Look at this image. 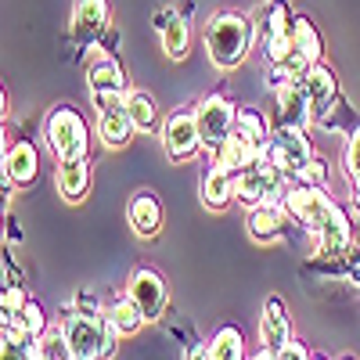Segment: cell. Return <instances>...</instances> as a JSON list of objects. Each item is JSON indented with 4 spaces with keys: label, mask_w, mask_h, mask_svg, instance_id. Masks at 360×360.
<instances>
[{
    "label": "cell",
    "mask_w": 360,
    "mask_h": 360,
    "mask_svg": "<svg viewBox=\"0 0 360 360\" xmlns=\"http://www.w3.org/2000/svg\"><path fill=\"white\" fill-rule=\"evenodd\" d=\"M25 299H29V295H25L18 285H8V288H4V299H0V303H4V317H15V314L25 307Z\"/></svg>",
    "instance_id": "33"
},
{
    "label": "cell",
    "mask_w": 360,
    "mask_h": 360,
    "mask_svg": "<svg viewBox=\"0 0 360 360\" xmlns=\"http://www.w3.org/2000/svg\"><path fill=\"white\" fill-rule=\"evenodd\" d=\"M65 339H69V349L76 360H112L115 356V346H119V335L115 328L108 324V317H90V314H72L65 321Z\"/></svg>",
    "instance_id": "3"
},
{
    "label": "cell",
    "mask_w": 360,
    "mask_h": 360,
    "mask_svg": "<svg viewBox=\"0 0 360 360\" xmlns=\"http://www.w3.org/2000/svg\"><path fill=\"white\" fill-rule=\"evenodd\" d=\"M209 349H213V360H249L245 356V339L234 324L217 328V335L209 339Z\"/></svg>",
    "instance_id": "26"
},
{
    "label": "cell",
    "mask_w": 360,
    "mask_h": 360,
    "mask_svg": "<svg viewBox=\"0 0 360 360\" xmlns=\"http://www.w3.org/2000/svg\"><path fill=\"white\" fill-rule=\"evenodd\" d=\"M40 360H76L65 339V324L62 328H47L40 335Z\"/></svg>",
    "instance_id": "29"
},
{
    "label": "cell",
    "mask_w": 360,
    "mask_h": 360,
    "mask_svg": "<svg viewBox=\"0 0 360 360\" xmlns=\"http://www.w3.org/2000/svg\"><path fill=\"white\" fill-rule=\"evenodd\" d=\"M314 238H317V252H324V256H339V252H346L349 242H353L349 217L342 213L339 205H332V213H328V220L314 231Z\"/></svg>",
    "instance_id": "16"
},
{
    "label": "cell",
    "mask_w": 360,
    "mask_h": 360,
    "mask_svg": "<svg viewBox=\"0 0 360 360\" xmlns=\"http://www.w3.org/2000/svg\"><path fill=\"white\" fill-rule=\"evenodd\" d=\"M127 112L134 119L137 134H155L159 130V105H155L152 94H144V90H130V94H127Z\"/></svg>",
    "instance_id": "23"
},
{
    "label": "cell",
    "mask_w": 360,
    "mask_h": 360,
    "mask_svg": "<svg viewBox=\"0 0 360 360\" xmlns=\"http://www.w3.org/2000/svg\"><path fill=\"white\" fill-rule=\"evenodd\" d=\"M108 0H76V8H72V22H76V33L83 40H94L101 29L108 25Z\"/></svg>",
    "instance_id": "20"
},
{
    "label": "cell",
    "mask_w": 360,
    "mask_h": 360,
    "mask_svg": "<svg viewBox=\"0 0 360 360\" xmlns=\"http://www.w3.org/2000/svg\"><path fill=\"white\" fill-rule=\"evenodd\" d=\"M105 317H108V324L115 328L119 335H137V332H141V324L148 321L130 295H115L112 303L105 307Z\"/></svg>",
    "instance_id": "21"
},
{
    "label": "cell",
    "mask_w": 360,
    "mask_h": 360,
    "mask_svg": "<svg viewBox=\"0 0 360 360\" xmlns=\"http://www.w3.org/2000/svg\"><path fill=\"white\" fill-rule=\"evenodd\" d=\"M252 47V22L242 11H220L209 18L205 25V51H209V62L217 69L231 72L245 62V54Z\"/></svg>",
    "instance_id": "1"
},
{
    "label": "cell",
    "mask_w": 360,
    "mask_h": 360,
    "mask_svg": "<svg viewBox=\"0 0 360 360\" xmlns=\"http://www.w3.org/2000/svg\"><path fill=\"white\" fill-rule=\"evenodd\" d=\"M299 180H303V184H314V188H324V184H328V162L314 155V159L307 162V169H303V176H299Z\"/></svg>",
    "instance_id": "31"
},
{
    "label": "cell",
    "mask_w": 360,
    "mask_h": 360,
    "mask_svg": "<svg viewBox=\"0 0 360 360\" xmlns=\"http://www.w3.org/2000/svg\"><path fill=\"white\" fill-rule=\"evenodd\" d=\"M188 44H191V29L180 15H169L166 25H162V51L169 62H180V58L188 54Z\"/></svg>",
    "instance_id": "25"
},
{
    "label": "cell",
    "mask_w": 360,
    "mask_h": 360,
    "mask_svg": "<svg viewBox=\"0 0 360 360\" xmlns=\"http://www.w3.org/2000/svg\"><path fill=\"white\" fill-rule=\"evenodd\" d=\"M4 176L11 180V184H18V188L37 184V176H40V152L29 141L11 144L4 152Z\"/></svg>",
    "instance_id": "14"
},
{
    "label": "cell",
    "mask_w": 360,
    "mask_h": 360,
    "mask_svg": "<svg viewBox=\"0 0 360 360\" xmlns=\"http://www.w3.org/2000/svg\"><path fill=\"white\" fill-rule=\"evenodd\" d=\"M342 166H346V173H349L353 184H360V127L349 134V141H346V148H342Z\"/></svg>",
    "instance_id": "30"
},
{
    "label": "cell",
    "mask_w": 360,
    "mask_h": 360,
    "mask_svg": "<svg viewBox=\"0 0 360 360\" xmlns=\"http://www.w3.org/2000/svg\"><path fill=\"white\" fill-rule=\"evenodd\" d=\"M44 137L47 148L54 152L58 162H69V159H86V148H90V127L86 119L79 115V108L72 105H54L44 119Z\"/></svg>",
    "instance_id": "2"
},
{
    "label": "cell",
    "mask_w": 360,
    "mask_h": 360,
    "mask_svg": "<svg viewBox=\"0 0 360 360\" xmlns=\"http://www.w3.org/2000/svg\"><path fill=\"white\" fill-rule=\"evenodd\" d=\"M249 360H278V356H274V349H266V346H259V349H256V353H252Z\"/></svg>",
    "instance_id": "36"
},
{
    "label": "cell",
    "mask_w": 360,
    "mask_h": 360,
    "mask_svg": "<svg viewBox=\"0 0 360 360\" xmlns=\"http://www.w3.org/2000/svg\"><path fill=\"white\" fill-rule=\"evenodd\" d=\"M86 83H90V98L94 94H127V72L112 54H101V58L90 62Z\"/></svg>",
    "instance_id": "18"
},
{
    "label": "cell",
    "mask_w": 360,
    "mask_h": 360,
    "mask_svg": "<svg viewBox=\"0 0 360 360\" xmlns=\"http://www.w3.org/2000/svg\"><path fill=\"white\" fill-rule=\"evenodd\" d=\"M339 360H356V356H353V353H346V356H339Z\"/></svg>",
    "instance_id": "37"
},
{
    "label": "cell",
    "mask_w": 360,
    "mask_h": 360,
    "mask_svg": "<svg viewBox=\"0 0 360 360\" xmlns=\"http://www.w3.org/2000/svg\"><path fill=\"white\" fill-rule=\"evenodd\" d=\"M292 44H295V51L303 54V58H310L314 65L324 62V40H321V33L314 29L310 18H303V15L292 18Z\"/></svg>",
    "instance_id": "24"
},
{
    "label": "cell",
    "mask_w": 360,
    "mask_h": 360,
    "mask_svg": "<svg viewBox=\"0 0 360 360\" xmlns=\"http://www.w3.org/2000/svg\"><path fill=\"white\" fill-rule=\"evenodd\" d=\"M198 198L209 213H224V209L234 202V173H227L220 162H213L202 173V184H198Z\"/></svg>",
    "instance_id": "12"
},
{
    "label": "cell",
    "mask_w": 360,
    "mask_h": 360,
    "mask_svg": "<svg viewBox=\"0 0 360 360\" xmlns=\"http://www.w3.org/2000/svg\"><path fill=\"white\" fill-rule=\"evenodd\" d=\"M127 295L134 299V303L141 307V314L148 321H159L166 314V303H169V292H166V281L159 270L152 266H137L130 281H127Z\"/></svg>",
    "instance_id": "9"
},
{
    "label": "cell",
    "mask_w": 360,
    "mask_h": 360,
    "mask_svg": "<svg viewBox=\"0 0 360 360\" xmlns=\"http://www.w3.org/2000/svg\"><path fill=\"white\" fill-rule=\"evenodd\" d=\"M303 90H307V98H310V108H314V119H324V112L332 108V101L339 98V79L335 72L328 69L324 62H317L307 79H303Z\"/></svg>",
    "instance_id": "15"
},
{
    "label": "cell",
    "mask_w": 360,
    "mask_h": 360,
    "mask_svg": "<svg viewBox=\"0 0 360 360\" xmlns=\"http://www.w3.org/2000/svg\"><path fill=\"white\" fill-rule=\"evenodd\" d=\"M270 159L274 166L285 173V176H303L307 162L314 159V148H310V137L303 134V127H288L281 123V130L270 137Z\"/></svg>",
    "instance_id": "6"
},
{
    "label": "cell",
    "mask_w": 360,
    "mask_h": 360,
    "mask_svg": "<svg viewBox=\"0 0 360 360\" xmlns=\"http://www.w3.org/2000/svg\"><path fill=\"white\" fill-rule=\"evenodd\" d=\"M288 339H292V317L285 310V299L281 295H266L263 317H259V346L281 349Z\"/></svg>",
    "instance_id": "11"
},
{
    "label": "cell",
    "mask_w": 360,
    "mask_h": 360,
    "mask_svg": "<svg viewBox=\"0 0 360 360\" xmlns=\"http://www.w3.org/2000/svg\"><path fill=\"white\" fill-rule=\"evenodd\" d=\"M94 108H98V137L108 152L127 148L134 130V119L127 112V94H94Z\"/></svg>",
    "instance_id": "4"
},
{
    "label": "cell",
    "mask_w": 360,
    "mask_h": 360,
    "mask_svg": "<svg viewBox=\"0 0 360 360\" xmlns=\"http://www.w3.org/2000/svg\"><path fill=\"white\" fill-rule=\"evenodd\" d=\"M234 130H238V134H245V137H252L259 148H266V144H270L266 119H263L259 112H252V108H238V115H234Z\"/></svg>",
    "instance_id": "28"
},
{
    "label": "cell",
    "mask_w": 360,
    "mask_h": 360,
    "mask_svg": "<svg viewBox=\"0 0 360 360\" xmlns=\"http://www.w3.org/2000/svg\"><path fill=\"white\" fill-rule=\"evenodd\" d=\"M270 148V144H266ZM263 155V148L252 141V137H245V134H231L220 148H217V162L227 169V173H242V169H249V166H256V159Z\"/></svg>",
    "instance_id": "17"
},
{
    "label": "cell",
    "mask_w": 360,
    "mask_h": 360,
    "mask_svg": "<svg viewBox=\"0 0 360 360\" xmlns=\"http://www.w3.org/2000/svg\"><path fill=\"white\" fill-rule=\"evenodd\" d=\"M314 360H328V356H324V353H314Z\"/></svg>",
    "instance_id": "38"
},
{
    "label": "cell",
    "mask_w": 360,
    "mask_h": 360,
    "mask_svg": "<svg viewBox=\"0 0 360 360\" xmlns=\"http://www.w3.org/2000/svg\"><path fill=\"white\" fill-rule=\"evenodd\" d=\"M234 115L238 108L220 98V94H209L195 105V119H198V137H202V148H209V152H217V148L234 134Z\"/></svg>",
    "instance_id": "5"
},
{
    "label": "cell",
    "mask_w": 360,
    "mask_h": 360,
    "mask_svg": "<svg viewBox=\"0 0 360 360\" xmlns=\"http://www.w3.org/2000/svg\"><path fill=\"white\" fill-rule=\"evenodd\" d=\"M54 184H58V195H62L65 202H83V195H86V188H90V162H86V159L58 162Z\"/></svg>",
    "instance_id": "19"
},
{
    "label": "cell",
    "mask_w": 360,
    "mask_h": 360,
    "mask_svg": "<svg viewBox=\"0 0 360 360\" xmlns=\"http://www.w3.org/2000/svg\"><path fill=\"white\" fill-rule=\"evenodd\" d=\"M332 198L324 195V188H314V184H303L299 180L295 188H288V195H285V209H288V217H295L299 224H303L310 234L328 220V213H332Z\"/></svg>",
    "instance_id": "8"
},
{
    "label": "cell",
    "mask_w": 360,
    "mask_h": 360,
    "mask_svg": "<svg viewBox=\"0 0 360 360\" xmlns=\"http://www.w3.org/2000/svg\"><path fill=\"white\" fill-rule=\"evenodd\" d=\"M278 105H281V119H285L288 127H307L310 119H314V108H310V98H307L303 83L278 90Z\"/></svg>",
    "instance_id": "22"
},
{
    "label": "cell",
    "mask_w": 360,
    "mask_h": 360,
    "mask_svg": "<svg viewBox=\"0 0 360 360\" xmlns=\"http://www.w3.org/2000/svg\"><path fill=\"white\" fill-rule=\"evenodd\" d=\"M76 303H79V314H90V317H101L105 314V307L98 303V295H90V292H79Z\"/></svg>",
    "instance_id": "34"
},
{
    "label": "cell",
    "mask_w": 360,
    "mask_h": 360,
    "mask_svg": "<svg viewBox=\"0 0 360 360\" xmlns=\"http://www.w3.org/2000/svg\"><path fill=\"white\" fill-rule=\"evenodd\" d=\"M127 220L134 227L137 238H144V242H152V238L162 234V202L152 195V191H137L127 205Z\"/></svg>",
    "instance_id": "10"
},
{
    "label": "cell",
    "mask_w": 360,
    "mask_h": 360,
    "mask_svg": "<svg viewBox=\"0 0 360 360\" xmlns=\"http://www.w3.org/2000/svg\"><path fill=\"white\" fill-rule=\"evenodd\" d=\"M162 148L173 162H191L202 152V137H198V119L195 108H180L162 123Z\"/></svg>",
    "instance_id": "7"
},
{
    "label": "cell",
    "mask_w": 360,
    "mask_h": 360,
    "mask_svg": "<svg viewBox=\"0 0 360 360\" xmlns=\"http://www.w3.org/2000/svg\"><path fill=\"white\" fill-rule=\"evenodd\" d=\"M4 324H11V328H18V332H25V335H44L47 332V314H44V307L37 303L33 295L25 299V307L15 314V317H4Z\"/></svg>",
    "instance_id": "27"
},
{
    "label": "cell",
    "mask_w": 360,
    "mask_h": 360,
    "mask_svg": "<svg viewBox=\"0 0 360 360\" xmlns=\"http://www.w3.org/2000/svg\"><path fill=\"white\" fill-rule=\"evenodd\" d=\"M184 360H213V349H209V342H195Z\"/></svg>",
    "instance_id": "35"
},
{
    "label": "cell",
    "mask_w": 360,
    "mask_h": 360,
    "mask_svg": "<svg viewBox=\"0 0 360 360\" xmlns=\"http://www.w3.org/2000/svg\"><path fill=\"white\" fill-rule=\"evenodd\" d=\"M285 213L288 209L285 205H252L249 209V217H245V234L252 238L256 245H270V242H278L281 231H285Z\"/></svg>",
    "instance_id": "13"
},
{
    "label": "cell",
    "mask_w": 360,
    "mask_h": 360,
    "mask_svg": "<svg viewBox=\"0 0 360 360\" xmlns=\"http://www.w3.org/2000/svg\"><path fill=\"white\" fill-rule=\"evenodd\" d=\"M274 356L278 360H314V353H310V346L303 339H288L281 349H274Z\"/></svg>",
    "instance_id": "32"
}]
</instances>
